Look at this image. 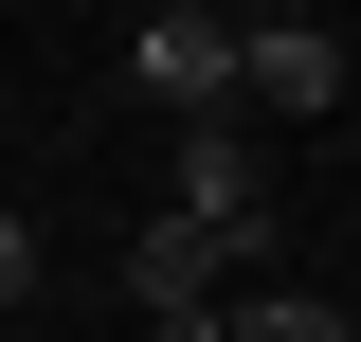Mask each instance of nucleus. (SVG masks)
I'll use <instances>...</instances> for the list:
<instances>
[{"label": "nucleus", "instance_id": "f257e3e1", "mask_svg": "<svg viewBox=\"0 0 361 342\" xmlns=\"http://www.w3.org/2000/svg\"><path fill=\"white\" fill-rule=\"evenodd\" d=\"M127 90H145V108H180V127H235V18H217V0L127 18Z\"/></svg>", "mask_w": 361, "mask_h": 342}, {"label": "nucleus", "instance_id": "f03ea898", "mask_svg": "<svg viewBox=\"0 0 361 342\" xmlns=\"http://www.w3.org/2000/svg\"><path fill=\"white\" fill-rule=\"evenodd\" d=\"M163 198H180V234H217V253H271V180H253V127H180Z\"/></svg>", "mask_w": 361, "mask_h": 342}, {"label": "nucleus", "instance_id": "7ed1b4c3", "mask_svg": "<svg viewBox=\"0 0 361 342\" xmlns=\"http://www.w3.org/2000/svg\"><path fill=\"white\" fill-rule=\"evenodd\" d=\"M127 306H145L163 342H199V324L235 306V253H217V234H180V216H145V234H127Z\"/></svg>", "mask_w": 361, "mask_h": 342}, {"label": "nucleus", "instance_id": "20e7f679", "mask_svg": "<svg viewBox=\"0 0 361 342\" xmlns=\"http://www.w3.org/2000/svg\"><path fill=\"white\" fill-rule=\"evenodd\" d=\"M235 108H343V37L325 18H235Z\"/></svg>", "mask_w": 361, "mask_h": 342}, {"label": "nucleus", "instance_id": "39448f33", "mask_svg": "<svg viewBox=\"0 0 361 342\" xmlns=\"http://www.w3.org/2000/svg\"><path fill=\"white\" fill-rule=\"evenodd\" d=\"M217 342H361V324H343L325 289H235V306H217Z\"/></svg>", "mask_w": 361, "mask_h": 342}, {"label": "nucleus", "instance_id": "423d86ee", "mask_svg": "<svg viewBox=\"0 0 361 342\" xmlns=\"http://www.w3.org/2000/svg\"><path fill=\"white\" fill-rule=\"evenodd\" d=\"M18 289H37V216L0 198V306H18Z\"/></svg>", "mask_w": 361, "mask_h": 342}]
</instances>
